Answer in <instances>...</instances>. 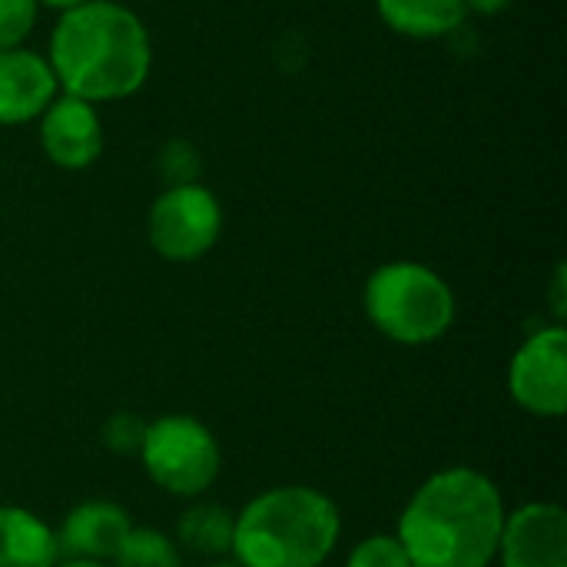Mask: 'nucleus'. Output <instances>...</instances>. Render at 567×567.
<instances>
[{"instance_id": "obj_23", "label": "nucleus", "mask_w": 567, "mask_h": 567, "mask_svg": "<svg viewBox=\"0 0 567 567\" xmlns=\"http://www.w3.org/2000/svg\"><path fill=\"white\" fill-rule=\"evenodd\" d=\"M206 567H239V565H236L233 558H219V561H209Z\"/></svg>"}, {"instance_id": "obj_22", "label": "nucleus", "mask_w": 567, "mask_h": 567, "mask_svg": "<svg viewBox=\"0 0 567 567\" xmlns=\"http://www.w3.org/2000/svg\"><path fill=\"white\" fill-rule=\"evenodd\" d=\"M37 3H43V7H53V10H73V7H80V3H90V0H37Z\"/></svg>"}, {"instance_id": "obj_9", "label": "nucleus", "mask_w": 567, "mask_h": 567, "mask_svg": "<svg viewBox=\"0 0 567 567\" xmlns=\"http://www.w3.org/2000/svg\"><path fill=\"white\" fill-rule=\"evenodd\" d=\"M40 146L60 169L93 166L103 153V123L96 106L70 93H56V100L40 113Z\"/></svg>"}, {"instance_id": "obj_16", "label": "nucleus", "mask_w": 567, "mask_h": 567, "mask_svg": "<svg viewBox=\"0 0 567 567\" xmlns=\"http://www.w3.org/2000/svg\"><path fill=\"white\" fill-rule=\"evenodd\" d=\"M146 419L136 415V412H116L103 422L100 429V445L110 452V455H120V458H140V449H143V439H146Z\"/></svg>"}, {"instance_id": "obj_3", "label": "nucleus", "mask_w": 567, "mask_h": 567, "mask_svg": "<svg viewBox=\"0 0 567 567\" xmlns=\"http://www.w3.org/2000/svg\"><path fill=\"white\" fill-rule=\"evenodd\" d=\"M342 535L339 505L309 485H279L236 512L239 567H322Z\"/></svg>"}, {"instance_id": "obj_18", "label": "nucleus", "mask_w": 567, "mask_h": 567, "mask_svg": "<svg viewBox=\"0 0 567 567\" xmlns=\"http://www.w3.org/2000/svg\"><path fill=\"white\" fill-rule=\"evenodd\" d=\"M37 0H0V50L23 47L37 23Z\"/></svg>"}, {"instance_id": "obj_11", "label": "nucleus", "mask_w": 567, "mask_h": 567, "mask_svg": "<svg viewBox=\"0 0 567 567\" xmlns=\"http://www.w3.org/2000/svg\"><path fill=\"white\" fill-rule=\"evenodd\" d=\"M56 76L37 50H0V126H20L40 120L56 100Z\"/></svg>"}, {"instance_id": "obj_1", "label": "nucleus", "mask_w": 567, "mask_h": 567, "mask_svg": "<svg viewBox=\"0 0 567 567\" xmlns=\"http://www.w3.org/2000/svg\"><path fill=\"white\" fill-rule=\"evenodd\" d=\"M498 485L468 465L429 475L409 498L395 538L412 567H488L505 528Z\"/></svg>"}, {"instance_id": "obj_6", "label": "nucleus", "mask_w": 567, "mask_h": 567, "mask_svg": "<svg viewBox=\"0 0 567 567\" xmlns=\"http://www.w3.org/2000/svg\"><path fill=\"white\" fill-rule=\"evenodd\" d=\"M146 236L159 259L196 262L223 236V206L203 183L166 186L150 206Z\"/></svg>"}, {"instance_id": "obj_4", "label": "nucleus", "mask_w": 567, "mask_h": 567, "mask_svg": "<svg viewBox=\"0 0 567 567\" xmlns=\"http://www.w3.org/2000/svg\"><path fill=\"white\" fill-rule=\"evenodd\" d=\"M365 316L395 346H432L455 326V292L425 262L395 259L365 279Z\"/></svg>"}, {"instance_id": "obj_2", "label": "nucleus", "mask_w": 567, "mask_h": 567, "mask_svg": "<svg viewBox=\"0 0 567 567\" xmlns=\"http://www.w3.org/2000/svg\"><path fill=\"white\" fill-rule=\"evenodd\" d=\"M47 63L60 93L86 103H116L133 96L153 66V43L143 20L113 0H90L63 10Z\"/></svg>"}, {"instance_id": "obj_12", "label": "nucleus", "mask_w": 567, "mask_h": 567, "mask_svg": "<svg viewBox=\"0 0 567 567\" xmlns=\"http://www.w3.org/2000/svg\"><path fill=\"white\" fill-rule=\"evenodd\" d=\"M56 561V532L30 508L0 505V567H53Z\"/></svg>"}, {"instance_id": "obj_13", "label": "nucleus", "mask_w": 567, "mask_h": 567, "mask_svg": "<svg viewBox=\"0 0 567 567\" xmlns=\"http://www.w3.org/2000/svg\"><path fill=\"white\" fill-rule=\"evenodd\" d=\"M382 23L412 40H439L455 33L465 17V0H375Z\"/></svg>"}, {"instance_id": "obj_5", "label": "nucleus", "mask_w": 567, "mask_h": 567, "mask_svg": "<svg viewBox=\"0 0 567 567\" xmlns=\"http://www.w3.org/2000/svg\"><path fill=\"white\" fill-rule=\"evenodd\" d=\"M140 465L166 495L196 502L216 485L223 472V449L199 419L159 415L146 425Z\"/></svg>"}, {"instance_id": "obj_20", "label": "nucleus", "mask_w": 567, "mask_h": 567, "mask_svg": "<svg viewBox=\"0 0 567 567\" xmlns=\"http://www.w3.org/2000/svg\"><path fill=\"white\" fill-rule=\"evenodd\" d=\"M468 3V10H475V13H485V17H495V13H502V10H508L515 0H465Z\"/></svg>"}, {"instance_id": "obj_14", "label": "nucleus", "mask_w": 567, "mask_h": 567, "mask_svg": "<svg viewBox=\"0 0 567 567\" xmlns=\"http://www.w3.org/2000/svg\"><path fill=\"white\" fill-rule=\"evenodd\" d=\"M236 512L216 502H193L176 522V548L206 561H219L233 551Z\"/></svg>"}, {"instance_id": "obj_10", "label": "nucleus", "mask_w": 567, "mask_h": 567, "mask_svg": "<svg viewBox=\"0 0 567 567\" xmlns=\"http://www.w3.org/2000/svg\"><path fill=\"white\" fill-rule=\"evenodd\" d=\"M133 522L130 512L106 498H90L73 505L56 532L60 558H86V561H113L120 545L126 542Z\"/></svg>"}, {"instance_id": "obj_19", "label": "nucleus", "mask_w": 567, "mask_h": 567, "mask_svg": "<svg viewBox=\"0 0 567 567\" xmlns=\"http://www.w3.org/2000/svg\"><path fill=\"white\" fill-rule=\"evenodd\" d=\"M567 272L565 266H558L555 269V279H551V312H555V319L561 322L567 312Z\"/></svg>"}, {"instance_id": "obj_17", "label": "nucleus", "mask_w": 567, "mask_h": 567, "mask_svg": "<svg viewBox=\"0 0 567 567\" xmlns=\"http://www.w3.org/2000/svg\"><path fill=\"white\" fill-rule=\"evenodd\" d=\"M346 567H412L395 535H369L352 551Z\"/></svg>"}, {"instance_id": "obj_15", "label": "nucleus", "mask_w": 567, "mask_h": 567, "mask_svg": "<svg viewBox=\"0 0 567 567\" xmlns=\"http://www.w3.org/2000/svg\"><path fill=\"white\" fill-rule=\"evenodd\" d=\"M110 567H183V551L159 528H130Z\"/></svg>"}, {"instance_id": "obj_21", "label": "nucleus", "mask_w": 567, "mask_h": 567, "mask_svg": "<svg viewBox=\"0 0 567 567\" xmlns=\"http://www.w3.org/2000/svg\"><path fill=\"white\" fill-rule=\"evenodd\" d=\"M53 567H110L106 561H86V558H60Z\"/></svg>"}, {"instance_id": "obj_7", "label": "nucleus", "mask_w": 567, "mask_h": 567, "mask_svg": "<svg viewBox=\"0 0 567 567\" xmlns=\"http://www.w3.org/2000/svg\"><path fill=\"white\" fill-rule=\"evenodd\" d=\"M508 395L535 419L567 412V329L561 322L532 332L508 365Z\"/></svg>"}, {"instance_id": "obj_8", "label": "nucleus", "mask_w": 567, "mask_h": 567, "mask_svg": "<svg viewBox=\"0 0 567 567\" xmlns=\"http://www.w3.org/2000/svg\"><path fill=\"white\" fill-rule=\"evenodd\" d=\"M495 561L502 567H567V515L555 502H528L505 515Z\"/></svg>"}]
</instances>
